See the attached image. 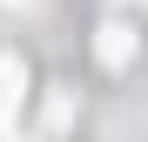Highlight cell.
Instances as JSON below:
<instances>
[{
  "instance_id": "1",
  "label": "cell",
  "mask_w": 148,
  "mask_h": 142,
  "mask_svg": "<svg viewBox=\"0 0 148 142\" xmlns=\"http://www.w3.org/2000/svg\"><path fill=\"white\" fill-rule=\"evenodd\" d=\"M20 95H27V68H20L14 54H0V135L14 129V108H20Z\"/></svg>"
},
{
  "instance_id": "2",
  "label": "cell",
  "mask_w": 148,
  "mask_h": 142,
  "mask_svg": "<svg viewBox=\"0 0 148 142\" xmlns=\"http://www.w3.org/2000/svg\"><path fill=\"white\" fill-rule=\"evenodd\" d=\"M94 54H101V68H121V61L135 54V27L108 20V27H101V41H94Z\"/></svg>"
},
{
  "instance_id": "3",
  "label": "cell",
  "mask_w": 148,
  "mask_h": 142,
  "mask_svg": "<svg viewBox=\"0 0 148 142\" xmlns=\"http://www.w3.org/2000/svg\"><path fill=\"white\" fill-rule=\"evenodd\" d=\"M141 7H148V0H141Z\"/></svg>"
}]
</instances>
